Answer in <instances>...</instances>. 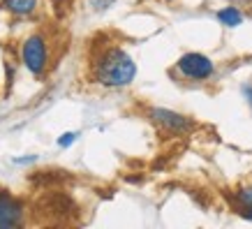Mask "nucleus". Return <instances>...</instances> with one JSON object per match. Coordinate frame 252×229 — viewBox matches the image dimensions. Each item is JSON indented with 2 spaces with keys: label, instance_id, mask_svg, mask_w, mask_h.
<instances>
[{
  "label": "nucleus",
  "instance_id": "4",
  "mask_svg": "<svg viewBox=\"0 0 252 229\" xmlns=\"http://www.w3.org/2000/svg\"><path fill=\"white\" fill-rule=\"evenodd\" d=\"M148 118L158 128L167 130L169 134H188L190 130H194V121L192 118L178 114V111H171V109H162V107L148 109Z\"/></svg>",
  "mask_w": 252,
  "mask_h": 229
},
{
  "label": "nucleus",
  "instance_id": "9",
  "mask_svg": "<svg viewBox=\"0 0 252 229\" xmlns=\"http://www.w3.org/2000/svg\"><path fill=\"white\" fill-rule=\"evenodd\" d=\"M77 137H79L77 132H65V134L58 137V146H61V148H69V146L77 141Z\"/></svg>",
  "mask_w": 252,
  "mask_h": 229
},
{
  "label": "nucleus",
  "instance_id": "7",
  "mask_svg": "<svg viewBox=\"0 0 252 229\" xmlns=\"http://www.w3.org/2000/svg\"><path fill=\"white\" fill-rule=\"evenodd\" d=\"M218 21H220L222 26H227V28H236V26H241V21H243V14H241L238 7H222L220 12H218Z\"/></svg>",
  "mask_w": 252,
  "mask_h": 229
},
{
  "label": "nucleus",
  "instance_id": "10",
  "mask_svg": "<svg viewBox=\"0 0 252 229\" xmlns=\"http://www.w3.org/2000/svg\"><path fill=\"white\" fill-rule=\"evenodd\" d=\"M114 2L116 0H91V7L95 9V12H104V9H109Z\"/></svg>",
  "mask_w": 252,
  "mask_h": 229
},
{
  "label": "nucleus",
  "instance_id": "2",
  "mask_svg": "<svg viewBox=\"0 0 252 229\" xmlns=\"http://www.w3.org/2000/svg\"><path fill=\"white\" fill-rule=\"evenodd\" d=\"M21 63L32 76H44L46 67H49V42L42 33H35L23 39Z\"/></svg>",
  "mask_w": 252,
  "mask_h": 229
},
{
  "label": "nucleus",
  "instance_id": "8",
  "mask_svg": "<svg viewBox=\"0 0 252 229\" xmlns=\"http://www.w3.org/2000/svg\"><path fill=\"white\" fill-rule=\"evenodd\" d=\"M236 201H238V206H241V211H250L252 208V188H241V190L236 192Z\"/></svg>",
  "mask_w": 252,
  "mask_h": 229
},
{
  "label": "nucleus",
  "instance_id": "6",
  "mask_svg": "<svg viewBox=\"0 0 252 229\" xmlns=\"http://www.w3.org/2000/svg\"><path fill=\"white\" fill-rule=\"evenodd\" d=\"M2 7L14 16H31L37 9V0H2Z\"/></svg>",
  "mask_w": 252,
  "mask_h": 229
},
{
  "label": "nucleus",
  "instance_id": "1",
  "mask_svg": "<svg viewBox=\"0 0 252 229\" xmlns=\"http://www.w3.org/2000/svg\"><path fill=\"white\" fill-rule=\"evenodd\" d=\"M93 81L104 88H125L137 76V63L121 46H104L91 63Z\"/></svg>",
  "mask_w": 252,
  "mask_h": 229
},
{
  "label": "nucleus",
  "instance_id": "12",
  "mask_svg": "<svg viewBox=\"0 0 252 229\" xmlns=\"http://www.w3.org/2000/svg\"><path fill=\"white\" fill-rule=\"evenodd\" d=\"M37 160V158H35V155H31V158H19V160H14L16 164H28V162H35Z\"/></svg>",
  "mask_w": 252,
  "mask_h": 229
},
{
  "label": "nucleus",
  "instance_id": "3",
  "mask_svg": "<svg viewBox=\"0 0 252 229\" xmlns=\"http://www.w3.org/2000/svg\"><path fill=\"white\" fill-rule=\"evenodd\" d=\"M176 67L190 81H206L208 76H213V72H215L213 61L204 54H197V51L183 54L178 58V63H176Z\"/></svg>",
  "mask_w": 252,
  "mask_h": 229
},
{
  "label": "nucleus",
  "instance_id": "11",
  "mask_svg": "<svg viewBox=\"0 0 252 229\" xmlns=\"http://www.w3.org/2000/svg\"><path fill=\"white\" fill-rule=\"evenodd\" d=\"M243 95L248 98V102H250V107H252V86H243Z\"/></svg>",
  "mask_w": 252,
  "mask_h": 229
},
{
  "label": "nucleus",
  "instance_id": "5",
  "mask_svg": "<svg viewBox=\"0 0 252 229\" xmlns=\"http://www.w3.org/2000/svg\"><path fill=\"white\" fill-rule=\"evenodd\" d=\"M26 220V206L21 199L0 190V229H16Z\"/></svg>",
  "mask_w": 252,
  "mask_h": 229
},
{
  "label": "nucleus",
  "instance_id": "13",
  "mask_svg": "<svg viewBox=\"0 0 252 229\" xmlns=\"http://www.w3.org/2000/svg\"><path fill=\"white\" fill-rule=\"evenodd\" d=\"M241 215H243V218H248V220H252V208H250V211H241Z\"/></svg>",
  "mask_w": 252,
  "mask_h": 229
}]
</instances>
